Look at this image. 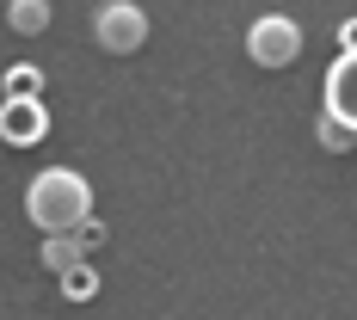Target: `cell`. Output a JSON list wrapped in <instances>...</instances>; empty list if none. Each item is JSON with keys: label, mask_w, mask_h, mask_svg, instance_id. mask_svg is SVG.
<instances>
[{"label": "cell", "mask_w": 357, "mask_h": 320, "mask_svg": "<svg viewBox=\"0 0 357 320\" xmlns=\"http://www.w3.org/2000/svg\"><path fill=\"white\" fill-rule=\"evenodd\" d=\"M326 117L357 136V56H333V68H326Z\"/></svg>", "instance_id": "obj_5"}, {"label": "cell", "mask_w": 357, "mask_h": 320, "mask_svg": "<svg viewBox=\"0 0 357 320\" xmlns=\"http://www.w3.org/2000/svg\"><path fill=\"white\" fill-rule=\"evenodd\" d=\"M74 241H80V252H86V259H93V252L105 247V222H99V215H93V222H80V228H74Z\"/></svg>", "instance_id": "obj_11"}, {"label": "cell", "mask_w": 357, "mask_h": 320, "mask_svg": "<svg viewBox=\"0 0 357 320\" xmlns=\"http://www.w3.org/2000/svg\"><path fill=\"white\" fill-rule=\"evenodd\" d=\"M93 43L111 49V56H136L148 43V13L136 0H105V6L93 13Z\"/></svg>", "instance_id": "obj_2"}, {"label": "cell", "mask_w": 357, "mask_h": 320, "mask_svg": "<svg viewBox=\"0 0 357 320\" xmlns=\"http://www.w3.org/2000/svg\"><path fill=\"white\" fill-rule=\"evenodd\" d=\"M62 296H68V302H93V296H99V271H93V265L62 271Z\"/></svg>", "instance_id": "obj_9"}, {"label": "cell", "mask_w": 357, "mask_h": 320, "mask_svg": "<svg viewBox=\"0 0 357 320\" xmlns=\"http://www.w3.org/2000/svg\"><path fill=\"white\" fill-rule=\"evenodd\" d=\"M50 19H56L50 0H6V25H13L19 37H43V31H50Z\"/></svg>", "instance_id": "obj_6"}, {"label": "cell", "mask_w": 357, "mask_h": 320, "mask_svg": "<svg viewBox=\"0 0 357 320\" xmlns=\"http://www.w3.org/2000/svg\"><path fill=\"white\" fill-rule=\"evenodd\" d=\"M314 136H321V148H333V154H345V148H357V136L345 130V123H333L326 111H321V123H314Z\"/></svg>", "instance_id": "obj_10"}, {"label": "cell", "mask_w": 357, "mask_h": 320, "mask_svg": "<svg viewBox=\"0 0 357 320\" xmlns=\"http://www.w3.org/2000/svg\"><path fill=\"white\" fill-rule=\"evenodd\" d=\"M247 56L259 62V68H289V62L302 56V25H296V19H284V13H265V19H252Z\"/></svg>", "instance_id": "obj_3"}, {"label": "cell", "mask_w": 357, "mask_h": 320, "mask_svg": "<svg viewBox=\"0 0 357 320\" xmlns=\"http://www.w3.org/2000/svg\"><path fill=\"white\" fill-rule=\"evenodd\" d=\"M25 215H31L43 234H74L80 222H93V185L74 173V167H43L25 185Z\"/></svg>", "instance_id": "obj_1"}, {"label": "cell", "mask_w": 357, "mask_h": 320, "mask_svg": "<svg viewBox=\"0 0 357 320\" xmlns=\"http://www.w3.org/2000/svg\"><path fill=\"white\" fill-rule=\"evenodd\" d=\"M6 99H43V68H31V62H19V68H6Z\"/></svg>", "instance_id": "obj_8"}, {"label": "cell", "mask_w": 357, "mask_h": 320, "mask_svg": "<svg viewBox=\"0 0 357 320\" xmlns=\"http://www.w3.org/2000/svg\"><path fill=\"white\" fill-rule=\"evenodd\" d=\"M50 136V105L43 99H0V142L6 148H31Z\"/></svg>", "instance_id": "obj_4"}, {"label": "cell", "mask_w": 357, "mask_h": 320, "mask_svg": "<svg viewBox=\"0 0 357 320\" xmlns=\"http://www.w3.org/2000/svg\"><path fill=\"white\" fill-rule=\"evenodd\" d=\"M339 56H357V19H345V25H339Z\"/></svg>", "instance_id": "obj_12"}, {"label": "cell", "mask_w": 357, "mask_h": 320, "mask_svg": "<svg viewBox=\"0 0 357 320\" xmlns=\"http://www.w3.org/2000/svg\"><path fill=\"white\" fill-rule=\"evenodd\" d=\"M74 265H93V259L80 252V241H74V234H43V271L62 277V271H74Z\"/></svg>", "instance_id": "obj_7"}]
</instances>
